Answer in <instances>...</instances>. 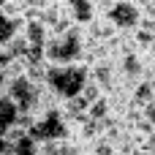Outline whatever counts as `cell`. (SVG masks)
<instances>
[{
    "label": "cell",
    "instance_id": "cell-1",
    "mask_svg": "<svg viewBox=\"0 0 155 155\" xmlns=\"http://www.w3.org/2000/svg\"><path fill=\"white\" fill-rule=\"evenodd\" d=\"M93 82V68L90 63H65V65H52L46 63V76L44 84L46 90L60 101L68 104L82 95V90Z\"/></svg>",
    "mask_w": 155,
    "mask_h": 155
},
{
    "label": "cell",
    "instance_id": "cell-2",
    "mask_svg": "<svg viewBox=\"0 0 155 155\" xmlns=\"http://www.w3.org/2000/svg\"><path fill=\"white\" fill-rule=\"evenodd\" d=\"M90 49L87 30L82 25H74L63 33H52L46 41V63L65 65V63H84Z\"/></svg>",
    "mask_w": 155,
    "mask_h": 155
},
{
    "label": "cell",
    "instance_id": "cell-3",
    "mask_svg": "<svg viewBox=\"0 0 155 155\" xmlns=\"http://www.w3.org/2000/svg\"><path fill=\"white\" fill-rule=\"evenodd\" d=\"M25 128L41 142V144H52V142H65L68 139V112L63 109V104H52L46 109H41L38 114L25 120Z\"/></svg>",
    "mask_w": 155,
    "mask_h": 155
},
{
    "label": "cell",
    "instance_id": "cell-4",
    "mask_svg": "<svg viewBox=\"0 0 155 155\" xmlns=\"http://www.w3.org/2000/svg\"><path fill=\"white\" fill-rule=\"evenodd\" d=\"M101 14H106L120 33H134L144 19V8L136 0H112Z\"/></svg>",
    "mask_w": 155,
    "mask_h": 155
},
{
    "label": "cell",
    "instance_id": "cell-5",
    "mask_svg": "<svg viewBox=\"0 0 155 155\" xmlns=\"http://www.w3.org/2000/svg\"><path fill=\"white\" fill-rule=\"evenodd\" d=\"M19 125H25V114H22V109L16 106V101L5 93V87L0 90V131H14V128H19Z\"/></svg>",
    "mask_w": 155,
    "mask_h": 155
},
{
    "label": "cell",
    "instance_id": "cell-6",
    "mask_svg": "<svg viewBox=\"0 0 155 155\" xmlns=\"http://www.w3.org/2000/svg\"><path fill=\"white\" fill-rule=\"evenodd\" d=\"M65 8H68L71 19H74L76 25H82V27H87V25L101 14V8H98L95 0H65Z\"/></svg>",
    "mask_w": 155,
    "mask_h": 155
},
{
    "label": "cell",
    "instance_id": "cell-7",
    "mask_svg": "<svg viewBox=\"0 0 155 155\" xmlns=\"http://www.w3.org/2000/svg\"><path fill=\"white\" fill-rule=\"evenodd\" d=\"M11 150V142H8V134L5 131H0V155H8Z\"/></svg>",
    "mask_w": 155,
    "mask_h": 155
},
{
    "label": "cell",
    "instance_id": "cell-8",
    "mask_svg": "<svg viewBox=\"0 0 155 155\" xmlns=\"http://www.w3.org/2000/svg\"><path fill=\"white\" fill-rule=\"evenodd\" d=\"M5 82H8V76H5V74H3V71H0V90H3V87H5Z\"/></svg>",
    "mask_w": 155,
    "mask_h": 155
},
{
    "label": "cell",
    "instance_id": "cell-9",
    "mask_svg": "<svg viewBox=\"0 0 155 155\" xmlns=\"http://www.w3.org/2000/svg\"><path fill=\"white\" fill-rule=\"evenodd\" d=\"M153 79H155V63H153Z\"/></svg>",
    "mask_w": 155,
    "mask_h": 155
}]
</instances>
